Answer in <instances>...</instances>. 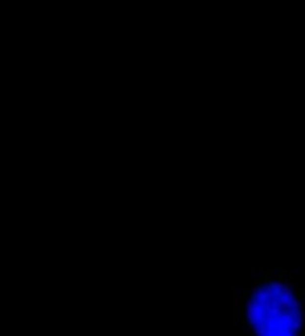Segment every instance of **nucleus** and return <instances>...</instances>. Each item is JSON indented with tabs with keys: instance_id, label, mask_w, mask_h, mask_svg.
<instances>
[{
	"instance_id": "f257e3e1",
	"label": "nucleus",
	"mask_w": 305,
	"mask_h": 336,
	"mask_svg": "<svg viewBox=\"0 0 305 336\" xmlns=\"http://www.w3.org/2000/svg\"><path fill=\"white\" fill-rule=\"evenodd\" d=\"M248 321L256 336H299L302 309L287 285H261L248 302Z\"/></svg>"
}]
</instances>
